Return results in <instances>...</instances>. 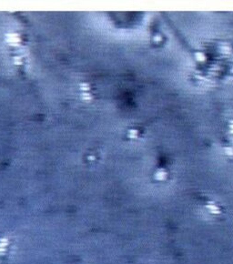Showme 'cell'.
I'll list each match as a JSON object with an SVG mask.
<instances>
[{"label":"cell","instance_id":"6da1fadb","mask_svg":"<svg viewBox=\"0 0 233 264\" xmlns=\"http://www.w3.org/2000/svg\"><path fill=\"white\" fill-rule=\"evenodd\" d=\"M226 153L228 154V155H232L233 154V150H232V149H230V148H227L226 149Z\"/></svg>","mask_w":233,"mask_h":264}]
</instances>
